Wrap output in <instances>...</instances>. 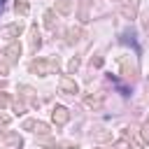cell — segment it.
I'll list each match as a JSON object with an SVG mask.
<instances>
[{"instance_id": "1", "label": "cell", "mask_w": 149, "mask_h": 149, "mask_svg": "<svg viewBox=\"0 0 149 149\" xmlns=\"http://www.w3.org/2000/svg\"><path fill=\"white\" fill-rule=\"evenodd\" d=\"M0 9H2V0H0Z\"/></svg>"}]
</instances>
